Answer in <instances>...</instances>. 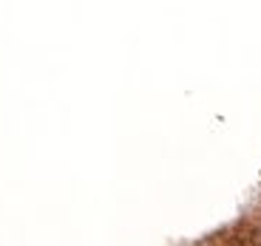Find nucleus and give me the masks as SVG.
I'll use <instances>...</instances> for the list:
<instances>
[{
	"label": "nucleus",
	"mask_w": 261,
	"mask_h": 246,
	"mask_svg": "<svg viewBox=\"0 0 261 246\" xmlns=\"http://www.w3.org/2000/svg\"><path fill=\"white\" fill-rule=\"evenodd\" d=\"M255 240H258V243H261V227L255 229Z\"/></svg>",
	"instance_id": "obj_1"
}]
</instances>
